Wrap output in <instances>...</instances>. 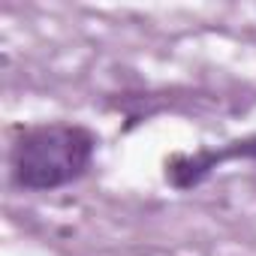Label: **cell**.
<instances>
[{
  "instance_id": "cell-1",
  "label": "cell",
  "mask_w": 256,
  "mask_h": 256,
  "mask_svg": "<svg viewBox=\"0 0 256 256\" xmlns=\"http://www.w3.org/2000/svg\"><path fill=\"white\" fill-rule=\"evenodd\" d=\"M94 151V133L78 124L30 126L12 148V181L24 190H58L88 172Z\"/></svg>"
},
{
  "instance_id": "cell-2",
  "label": "cell",
  "mask_w": 256,
  "mask_h": 256,
  "mask_svg": "<svg viewBox=\"0 0 256 256\" xmlns=\"http://www.w3.org/2000/svg\"><path fill=\"white\" fill-rule=\"evenodd\" d=\"M238 157H256V139L229 142L217 151L211 148V151H199V154H178L166 163V181L178 190H190V187L202 184L217 166H223L226 160H238Z\"/></svg>"
}]
</instances>
